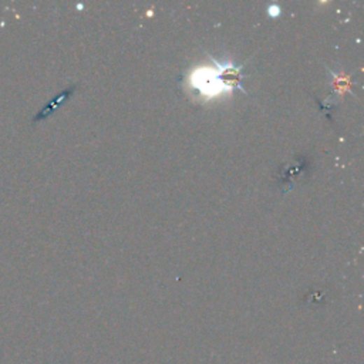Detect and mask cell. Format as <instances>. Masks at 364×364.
<instances>
[{
    "label": "cell",
    "instance_id": "1",
    "mask_svg": "<svg viewBox=\"0 0 364 364\" xmlns=\"http://www.w3.org/2000/svg\"><path fill=\"white\" fill-rule=\"evenodd\" d=\"M211 66H198L187 76V84L204 100H215L230 96L235 91L246 93L242 81L245 78L242 66L231 62H216L211 57Z\"/></svg>",
    "mask_w": 364,
    "mask_h": 364
},
{
    "label": "cell",
    "instance_id": "2",
    "mask_svg": "<svg viewBox=\"0 0 364 364\" xmlns=\"http://www.w3.org/2000/svg\"><path fill=\"white\" fill-rule=\"evenodd\" d=\"M74 90H76V85H73V87L64 90L62 94H59L56 99H53L48 106H46V107L34 117V121L43 120V118H46V117H49L52 113H55L67 99H70V96L74 93Z\"/></svg>",
    "mask_w": 364,
    "mask_h": 364
}]
</instances>
